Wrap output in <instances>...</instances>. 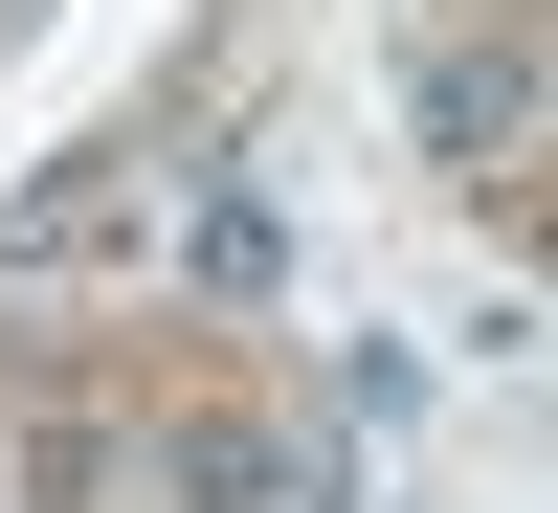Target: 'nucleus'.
I'll use <instances>...</instances> for the list:
<instances>
[{
  "label": "nucleus",
  "instance_id": "7ed1b4c3",
  "mask_svg": "<svg viewBox=\"0 0 558 513\" xmlns=\"http://www.w3.org/2000/svg\"><path fill=\"white\" fill-rule=\"evenodd\" d=\"M202 291H223V313H268V291H291V223H268V179H223V201H202Z\"/></svg>",
  "mask_w": 558,
  "mask_h": 513
},
{
  "label": "nucleus",
  "instance_id": "f03ea898",
  "mask_svg": "<svg viewBox=\"0 0 558 513\" xmlns=\"http://www.w3.org/2000/svg\"><path fill=\"white\" fill-rule=\"evenodd\" d=\"M179 491H202V513H336V469H313L291 425H202V447H179Z\"/></svg>",
  "mask_w": 558,
  "mask_h": 513
},
{
  "label": "nucleus",
  "instance_id": "f257e3e1",
  "mask_svg": "<svg viewBox=\"0 0 558 513\" xmlns=\"http://www.w3.org/2000/svg\"><path fill=\"white\" fill-rule=\"evenodd\" d=\"M425 157H447V179H514V157H536V45H514V23L425 68Z\"/></svg>",
  "mask_w": 558,
  "mask_h": 513
}]
</instances>
